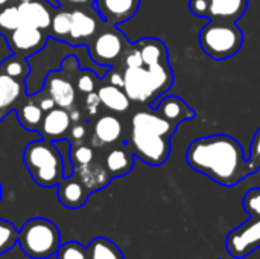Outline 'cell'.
<instances>
[{"label":"cell","mask_w":260,"mask_h":259,"mask_svg":"<svg viewBox=\"0 0 260 259\" xmlns=\"http://www.w3.org/2000/svg\"><path fill=\"white\" fill-rule=\"evenodd\" d=\"M187 165L221 186H236L251 169L242 145L229 134H213L195 139L186 151Z\"/></svg>","instance_id":"6da1fadb"},{"label":"cell","mask_w":260,"mask_h":259,"mask_svg":"<svg viewBox=\"0 0 260 259\" xmlns=\"http://www.w3.org/2000/svg\"><path fill=\"white\" fill-rule=\"evenodd\" d=\"M177 125L161 118L152 107L139 110L131 118L128 147L139 160L151 166L166 163L171 154V139Z\"/></svg>","instance_id":"7a4b0ae2"},{"label":"cell","mask_w":260,"mask_h":259,"mask_svg":"<svg viewBox=\"0 0 260 259\" xmlns=\"http://www.w3.org/2000/svg\"><path fill=\"white\" fill-rule=\"evenodd\" d=\"M123 90L131 102L139 105H151L154 101L168 93L174 84V72L169 61L149 66L125 67Z\"/></svg>","instance_id":"3957f363"},{"label":"cell","mask_w":260,"mask_h":259,"mask_svg":"<svg viewBox=\"0 0 260 259\" xmlns=\"http://www.w3.org/2000/svg\"><path fill=\"white\" fill-rule=\"evenodd\" d=\"M23 162L32 180L41 188H53L66 177L61 151L47 139L30 142L23 153Z\"/></svg>","instance_id":"277c9868"},{"label":"cell","mask_w":260,"mask_h":259,"mask_svg":"<svg viewBox=\"0 0 260 259\" xmlns=\"http://www.w3.org/2000/svg\"><path fill=\"white\" fill-rule=\"evenodd\" d=\"M18 246L29 258H52L61 247V232L53 221L35 217L18 231Z\"/></svg>","instance_id":"5b68a950"},{"label":"cell","mask_w":260,"mask_h":259,"mask_svg":"<svg viewBox=\"0 0 260 259\" xmlns=\"http://www.w3.org/2000/svg\"><path fill=\"white\" fill-rule=\"evenodd\" d=\"M198 41L206 55L216 61L235 56L244 44V32L236 23L215 21L209 23L200 31Z\"/></svg>","instance_id":"8992f818"},{"label":"cell","mask_w":260,"mask_h":259,"mask_svg":"<svg viewBox=\"0 0 260 259\" xmlns=\"http://www.w3.org/2000/svg\"><path fill=\"white\" fill-rule=\"evenodd\" d=\"M129 43L123 32L114 24L101 29L90 41V56L99 66H116L120 63Z\"/></svg>","instance_id":"52a82bcc"},{"label":"cell","mask_w":260,"mask_h":259,"mask_svg":"<svg viewBox=\"0 0 260 259\" xmlns=\"http://www.w3.org/2000/svg\"><path fill=\"white\" fill-rule=\"evenodd\" d=\"M227 252L232 258L244 259L260 247V217L250 218L233 229L225 240Z\"/></svg>","instance_id":"ba28073f"},{"label":"cell","mask_w":260,"mask_h":259,"mask_svg":"<svg viewBox=\"0 0 260 259\" xmlns=\"http://www.w3.org/2000/svg\"><path fill=\"white\" fill-rule=\"evenodd\" d=\"M142 0H94V9L101 15L105 24H120L131 20Z\"/></svg>","instance_id":"9c48e42d"},{"label":"cell","mask_w":260,"mask_h":259,"mask_svg":"<svg viewBox=\"0 0 260 259\" xmlns=\"http://www.w3.org/2000/svg\"><path fill=\"white\" fill-rule=\"evenodd\" d=\"M122 140H123V124L116 114L107 113L96 119L93 125L91 147L105 148V147H113Z\"/></svg>","instance_id":"30bf717a"},{"label":"cell","mask_w":260,"mask_h":259,"mask_svg":"<svg viewBox=\"0 0 260 259\" xmlns=\"http://www.w3.org/2000/svg\"><path fill=\"white\" fill-rule=\"evenodd\" d=\"M46 44V37L43 29H38L30 24H21L15 31L11 32L9 37V47L18 56H29L43 49Z\"/></svg>","instance_id":"8fae6325"},{"label":"cell","mask_w":260,"mask_h":259,"mask_svg":"<svg viewBox=\"0 0 260 259\" xmlns=\"http://www.w3.org/2000/svg\"><path fill=\"white\" fill-rule=\"evenodd\" d=\"M101 21H104L101 15L99 14L94 15V12L88 9L72 11V26H70L69 40L72 43L91 41L94 35L101 31Z\"/></svg>","instance_id":"7c38bea8"},{"label":"cell","mask_w":260,"mask_h":259,"mask_svg":"<svg viewBox=\"0 0 260 259\" xmlns=\"http://www.w3.org/2000/svg\"><path fill=\"white\" fill-rule=\"evenodd\" d=\"M151 107L166 121H169L174 125H180L183 121H190L195 118V110L187 105L180 96L171 95V96H161L157 101L151 104Z\"/></svg>","instance_id":"4fadbf2b"},{"label":"cell","mask_w":260,"mask_h":259,"mask_svg":"<svg viewBox=\"0 0 260 259\" xmlns=\"http://www.w3.org/2000/svg\"><path fill=\"white\" fill-rule=\"evenodd\" d=\"M58 200L59 203L67 209H79L82 208L88 197L90 191L84 186V183L73 174L69 177H64L61 183L58 185Z\"/></svg>","instance_id":"5bb4252c"},{"label":"cell","mask_w":260,"mask_h":259,"mask_svg":"<svg viewBox=\"0 0 260 259\" xmlns=\"http://www.w3.org/2000/svg\"><path fill=\"white\" fill-rule=\"evenodd\" d=\"M72 124L70 111H67V108L55 107L46 111L41 122V133L47 140H58L62 139L67 131H70Z\"/></svg>","instance_id":"9a60e30c"},{"label":"cell","mask_w":260,"mask_h":259,"mask_svg":"<svg viewBox=\"0 0 260 259\" xmlns=\"http://www.w3.org/2000/svg\"><path fill=\"white\" fill-rule=\"evenodd\" d=\"M73 174L84 183V186L90 191V194L107 188L113 179L111 174L108 172L105 163L94 162V160L88 165L76 166Z\"/></svg>","instance_id":"2e32d148"},{"label":"cell","mask_w":260,"mask_h":259,"mask_svg":"<svg viewBox=\"0 0 260 259\" xmlns=\"http://www.w3.org/2000/svg\"><path fill=\"white\" fill-rule=\"evenodd\" d=\"M209 20L238 23L248 8V0H209Z\"/></svg>","instance_id":"e0dca14e"},{"label":"cell","mask_w":260,"mask_h":259,"mask_svg":"<svg viewBox=\"0 0 260 259\" xmlns=\"http://www.w3.org/2000/svg\"><path fill=\"white\" fill-rule=\"evenodd\" d=\"M46 90L47 95L55 101L56 107L70 108L76 99V89L70 79L59 73H52L46 79Z\"/></svg>","instance_id":"ac0fdd59"},{"label":"cell","mask_w":260,"mask_h":259,"mask_svg":"<svg viewBox=\"0 0 260 259\" xmlns=\"http://www.w3.org/2000/svg\"><path fill=\"white\" fill-rule=\"evenodd\" d=\"M134 153L131 151V148L128 147V143L125 145H117L114 148H111L105 159L104 163L108 169V172L111 174V177H122L131 172V169L134 168Z\"/></svg>","instance_id":"d6986e66"},{"label":"cell","mask_w":260,"mask_h":259,"mask_svg":"<svg viewBox=\"0 0 260 259\" xmlns=\"http://www.w3.org/2000/svg\"><path fill=\"white\" fill-rule=\"evenodd\" d=\"M17 6L20 12L21 24H30L43 31L50 27L52 14L41 2H37V0L23 2V3H18Z\"/></svg>","instance_id":"ffe728a7"},{"label":"cell","mask_w":260,"mask_h":259,"mask_svg":"<svg viewBox=\"0 0 260 259\" xmlns=\"http://www.w3.org/2000/svg\"><path fill=\"white\" fill-rule=\"evenodd\" d=\"M101 104L113 113H126L131 107V99L122 87L105 84L98 89Z\"/></svg>","instance_id":"44dd1931"},{"label":"cell","mask_w":260,"mask_h":259,"mask_svg":"<svg viewBox=\"0 0 260 259\" xmlns=\"http://www.w3.org/2000/svg\"><path fill=\"white\" fill-rule=\"evenodd\" d=\"M142 58H143V64L149 66V64H155V63H161V61H169V52L166 44L158 40V38H143L140 41L136 43Z\"/></svg>","instance_id":"7402d4cb"},{"label":"cell","mask_w":260,"mask_h":259,"mask_svg":"<svg viewBox=\"0 0 260 259\" xmlns=\"http://www.w3.org/2000/svg\"><path fill=\"white\" fill-rule=\"evenodd\" d=\"M21 95V84L18 79L2 73L0 75V119L18 101Z\"/></svg>","instance_id":"603a6c76"},{"label":"cell","mask_w":260,"mask_h":259,"mask_svg":"<svg viewBox=\"0 0 260 259\" xmlns=\"http://www.w3.org/2000/svg\"><path fill=\"white\" fill-rule=\"evenodd\" d=\"M87 250H88L90 259H125L120 249L113 241L104 237L94 238L88 244Z\"/></svg>","instance_id":"cb8c5ba5"},{"label":"cell","mask_w":260,"mask_h":259,"mask_svg":"<svg viewBox=\"0 0 260 259\" xmlns=\"http://www.w3.org/2000/svg\"><path fill=\"white\" fill-rule=\"evenodd\" d=\"M44 111L41 110V107L34 102V101H29L26 104H23L20 108H18V119H20V124L27 128V130H35L38 125H41L43 122V114Z\"/></svg>","instance_id":"d4e9b609"},{"label":"cell","mask_w":260,"mask_h":259,"mask_svg":"<svg viewBox=\"0 0 260 259\" xmlns=\"http://www.w3.org/2000/svg\"><path fill=\"white\" fill-rule=\"evenodd\" d=\"M18 244V231L11 221L0 218V255H5Z\"/></svg>","instance_id":"484cf974"},{"label":"cell","mask_w":260,"mask_h":259,"mask_svg":"<svg viewBox=\"0 0 260 259\" xmlns=\"http://www.w3.org/2000/svg\"><path fill=\"white\" fill-rule=\"evenodd\" d=\"M70 26H72V12L70 11H59L52 17V32L56 38H69L70 35Z\"/></svg>","instance_id":"4316f807"},{"label":"cell","mask_w":260,"mask_h":259,"mask_svg":"<svg viewBox=\"0 0 260 259\" xmlns=\"http://www.w3.org/2000/svg\"><path fill=\"white\" fill-rule=\"evenodd\" d=\"M55 256L56 259H90L87 247H84L78 241H70L62 244Z\"/></svg>","instance_id":"83f0119b"},{"label":"cell","mask_w":260,"mask_h":259,"mask_svg":"<svg viewBox=\"0 0 260 259\" xmlns=\"http://www.w3.org/2000/svg\"><path fill=\"white\" fill-rule=\"evenodd\" d=\"M21 26V18L18 12V6H6L0 11V27L5 31H15Z\"/></svg>","instance_id":"f1b7e54d"},{"label":"cell","mask_w":260,"mask_h":259,"mask_svg":"<svg viewBox=\"0 0 260 259\" xmlns=\"http://www.w3.org/2000/svg\"><path fill=\"white\" fill-rule=\"evenodd\" d=\"M27 72H29V69H27V64L24 63L23 56H11L3 64V73L12 76L15 79L24 78L27 75Z\"/></svg>","instance_id":"f546056e"},{"label":"cell","mask_w":260,"mask_h":259,"mask_svg":"<svg viewBox=\"0 0 260 259\" xmlns=\"http://www.w3.org/2000/svg\"><path fill=\"white\" fill-rule=\"evenodd\" d=\"M94 160V151L91 147H87V145H76L72 151H70V162L73 165V168L76 166H84V165H88Z\"/></svg>","instance_id":"4dcf8cb0"},{"label":"cell","mask_w":260,"mask_h":259,"mask_svg":"<svg viewBox=\"0 0 260 259\" xmlns=\"http://www.w3.org/2000/svg\"><path fill=\"white\" fill-rule=\"evenodd\" d=\"M242 206L250 218L260 217V188H253L244 195Z\"/></svg>","instance_id":"1f68e13d"},{"label":"cell","mask_w":260,"mask_h":259,"mask_svg":"<svg viewBox=\"0 0 260 259\" xmlns=\"http://www.w3.org/2000/svg\"><path fill=\"white\" fill-rule=\"evenodd\" d=\"M248 165L251 169V174L257 172L260 169V127L253 136L251 145H250V154H248Z\"/></svg>","instance_id":"d6a6232c"},{"label":"cell","mask_w":260,"mask_h":259,"mask_svg":"<svg viewBox=\"0 0 260 259\" xmlns=\"http://www.w3.org/2000/svg\"><path fill=\"white\" fill-rule=\"evenodd\" d=\"M76 89L84 93V95H88L91 92H94L96 89V78H94V73L91 72H82L78 78V82H76Z\"/></svg>","instance_id":"836d02e7"},{"label":"cell","mask_w":260,"mask_h":259,"mask_svg":"<svg viewBox=\"0 0 260 259\" xmlns=\"http://www.w3.org/2000/svg\"><path fill=\"white\" fill-rule=\"evenodd\" d=\"M209 0H189V9L197 17H206L209 14Z\"/></svg>","instance_id":"e575fe53"},{"label":"cell","mask_w":260,"mask_h":259,"mask_svg":"<svg viewBox=\"0 0 260 259\" xmlns=\"http://www.w3.org/2000/svg\"><path fill=\"white\" fill-rule=\"evenodd\" d=\"M101 104V99H99V95L98 92H91L87 95V99H85V108L90 114H96L98 113V108H99Z\"/></svg>","instance_id":"d590c367"},{"label":"cell","mask_w":260,"mask_h":259,"mask_svg":"<svg viewBox=\"0 0 260 259\" xmlns=\"http://www.w3.org/2000/svg\"><path fill=\"white\" fill-rule=\"evenodd\" d=\"M70 136H72V140L76 143V145H79L84 139H85V136H87V128H85V125H82V124H75L73 127H70Z\"/></svg>","instance_id":"8d00e7d4"},{"label":"cell","mask_w":260,"mask_h":259,"mask_svg":"<svg viewBox=\"0 0 260 259\" xmlns=\"http://www.w3.org/2000/svg\"><path fill=\"white\" fill-rule=\"evenodd\" d=\"M55 6L67 5V6H78V8H88L94 3V0H50Z\"/></svg>","instance_id":"74e56055"},{"label":"cell","mask_w":260,"mask_h":259,"mask_svg":"<svg viewBox=\"0 0 260 259\" xmlns=\"http://www.w3.org/2000/svg\"><path fill=\"white\" fill-rule=\"evenodd\" d=\"M108 84H113L116 87H122L123 89V70L113 69L108 73Z\"/></svg>","instance_id":"f35d334b"},{"label":"cell","mask_w":260,"mask_h":259,"mask_svg":"<svg viewBox=\"0 0 260 259\" xmlns=\"http://www.w3.org/2000/svg\"><path fill=\"white\" fill-rule=\"evenodd\" d=\"M38 105L41 107V110H43V111H49V110H52V108H55V107H56L55 101H53L49 95L43 96V98L40 99V104H38Z\"/></svg>","instance_id":"ab89813d"},{"label":"cell","mask_w":260,"mask_h":259,"mask_svg":"<svg viewBox=\"0 0 260 259\" xmlns=\"http://www.w3.org/2000/svg\"><path fill=\"white\" fill-rule=\"evenodd\" d=\"M70 118H72V122H75V124H78L79 121H81V113H79V110H72L70 111Z\"/></svg>","instance_id":"60d3db41"},{"label":"cell","mask_w":260,"mask_h":259,"mask_svg":"<svg viewBox=\"0 0 260 259\" xmlns=\"http://www.w3.org/2000/svg\"><path fill=\"white\" fill-rule=\"evenodd\" d=\"M9 0H0V6H5Z\"/></svg>","instance_id":"b9f144b4"},{"label":"cell","mask_w":260,"mask_h":259,"mask_svg":"<svg viewBox=\"0 0 260 259\" xmlns=\"http://www.w3.org/2000/svg\"><path fill=\"white\" fill-rule=\"evenodd\" d=\"M23 2H32V0H20V3H23Z\"/></svg>","instance_id":"7bdbcfd3"},{"label":"cell","mask_w":260,"mask_h":259,"mask_svg":"<svg viewBox=\"0 0 260 259\" xmlns=\"http://www.w3.org/2000/svg\"><path fill=\"white\" fill-rule=\"evenodd\" d=\"M0 200H2V185H0Z\"/></svg>","instance_id":"ee69618b"},{"label":"cell","mask_w":260,"mask_h":259,"mask_svg":"<svg viewBox=\"0 0 260 259\" xmlns=\"http://www.w3.org/2000/svg\"><path fill=\"white\" fill-rule=\"evenodd\" d=\"M218 259H222V258H218Z\"/></svg>","instance_id":"f6af8a7d"}]
</instances>
